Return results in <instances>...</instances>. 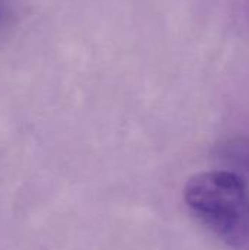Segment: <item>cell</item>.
Instances as JSON below:
<instances>
[{
    "instance_id": "2",
    "label": "cell",
    "mask_w": 249,
    "mask_h": 250,
    "mask_svg": "<svg viewBox=\"0 0 249 250\" xmlns=\"http://www.w3.org/2000/svg\"><path fill=\"white\" fill-rule=\"evenodd\" d=\"M6 19H7V6L3 0H0V28L4 25Z\"/></svg>"
},
{
    "instance_id": "1",
    "label": "cell",
    "mask_w": 249,
    "mask_h": 250,
    "mask_svg": "<svg viewBox=\"0 0 249 250\" xmlns=\"http://www.w3.org/2000/svg\"><path fill=\"white\" fill-rule=\"evenodd\" d=\"M183 198L194 217L233 250H249V192L232 171H205L191 177Z\"/></svg>"
}]
</instances>
